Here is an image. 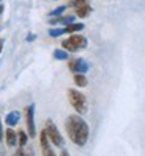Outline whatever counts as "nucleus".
Masks as SVG:
<instances>
[{"label":"nucleus","mask_w":145,"mask_h":156,"mask_svg":"<svg viewBox=\"0 0 145 156\" xmlns=\"http://www.w3.org/2000/svg\"><path fill=\"white\" fill-rule=\"evenodd\" d=\"M83 27L84 25L83 23H75V22H72V23H69L67 27H65V33H69V34H73V33H76V31H80V30H83Z\"/></svg>","instance_id":"f8f14e48"},{"label":"nucleus","mask_w":145,"mask_h":156,"mask_svg":"<svg viewBox=\"0 0 145 156\" xmlns=\"http://www.w3.org/2000/svg\"><path fill=\"white\" fill-rule=\"evenodd\" d=\"M53 56L59 61H64V59H69V51L67 50H61V48H56L53 51Z\"/></svg>","instance_id":"ddd939ff"},{"label":"nucleus","mask_w":145,"mask_h":156,"mask_svg":"<svg viewBox=\"0 0 145 156\" xmlns=\"http://www.w3.org/2000/svg\"><path fill=\"white\" fill-rule=\"evenodd\" d=\"M5 140H6V144L9 147H14L17 144V133H14L11 128H8L5 131Z\"/></svg>","instance_id":"0eeeda50"},{"label":"nucleus","mask_w":145,"mask_h":156,"mask_svg":"<svg viewBox=\"0 0 145 156\" xmlns=\"http://www.w3.org/2000/svg\"><path fill=\"white\" fill-rule=\"evenodd\" d=\"M67 95H69V101L70 105L73 106V109L78 114H84L87 109V103H86V97L76 89H69L67 90Z\"/></svg>","instance_id":"7ed1b4c3"},{"label":"nucleus","mask_w":145,"mask_h":156,"mask_svg":"<svg viewBox=\"0 0 145 156\" xmlns=\"http://www.w3.org/2000/svg\"><path fill=\"white\" fill-rule=\"evenodd\" d=\"M34 37H36L34 34H33V36H28V37H27V41H34Z\"/></svg>","instance_id":"412c9836"},{"label":"nucleus","mask_w":145,"mask_h":156,"mask_svg":"<svg viewBox=\"0 0 145 156\" xmlns=\"http://www.w3.org/2000/svg\"><path fill=\"white\" fill-rule=\"evenodd\" d=\"M69 69L73 73H84L89 69V64L84 59H81V58H75V59L69 61Z\"/></svg>","instance_id":"423d86ee"},{"label":"nucleus","mask_w":145,"mask_h":156,"mask_svg":"<svg viewBox=\"0 0 145 156\" xmlns=\"http://www.w3.org/2000/svg\"><path fill=\"white\" fill-rule=\"evenodd\" d=\"M73 81H75V84H76L78 87L87 86V78H86L84 73H75V75H73Z\"/></svg>","instance_id":"9b49d317"},{"label":"nucleus","mask_w":145,"mask_h":156,"mask_svg":"<svg viewBox=\"0 0 145 156\" xmlns=\"http://www.w3.org/2000/svg\"><path fill=\"white\" fill-rule=\"evenodd\" d=\"M17 140H19V145L20 147H25V145H27V140H28V133L19 131L17 133Z\"/></svg>","instance_id":"4468645a"},{"label":"nucleus","mask_w":145,"mask_h":156,"mask_svg":"<svg viewBox=\"0 0 145 156\" xmlns=\"http://www.w3.org/2000/svg\"><path fill=\"white\" fill-rule=\"evenodd\" d=\"M75 19V16H64V17H55V19H50V23L51 25H56V23H65V25H69L72 23Z\"/></svg>","instance_id":"9d476101"},{"label":"nucleus","mask_w":145,"mask_h":156,"mask_svg":"<svg viewBox=\"0 0 145 156\" xmlns=\"http://www.w3.org/2000/svg\"><path fill=\"white\" fill-rule=\"evenodd\" d=\"M61 45L64 47V50H67V51H70V53H73V51H78V50L87 47V39L83 34H75L73 33V34H70V37L64 39Z\"/></svg>","instance_id":"f03ea898"},{"label":"nucleus","mask_w":145,"mask_h":156,"mask_svg":"<svg viewBox=\"0 0 145 156\" xmlns=\"http://www.w3.org/2000/svg\"><path fill=\"white\" fill-rule=\"evenodd\" d=\"M65 129H67V134L75 145L78 147L86 145L89 139V126L83 120V117H80L78 114L69 115L67 120H65Z\"/></svg>","instance_id":"f257e3e1"},{"label":"nucleus","mask_w":145,"mask_h":156,"mask_svg":"<svg viewBox=\"0 0 145 156\" xmlns=\"http://www.w3.org/2000/svg\"><path fill=\"white\" fill-rule=\"evenodd\" d=\"M2 45H3V41L0 39V51H2Z\"/></svg>","instance_id":"5701e85b"},{"label":"nucleus","mask_w":145,"mask_h":156,"mask_svg":"<svg viewBox=\"0 0 145 156\" xmlns=\"http://www.w3.org/2000/svg\"><path fill=\"white\" fill-rule=\"evenodd\" d=\"M2 137H3V131H2V122H0V140H2Z\"/></svg>","instance_id":"aec40b11"},{"label":"nucleus","mask_w":145,"mask_h":156,"mask_svg":"<svg viewBox=\"0 0 145 156\" xmlns=\"http://www.w3.org/2000/svg\"><path fill=\"white\" fill-rule=\"evenodd\" d=\"M42 153H44V156H56V154H55V151L51 150L50 147H47V148H42Z\"/></svg>","instance_id":"a211bd4d"},{"label":"nucleus","mask_w":145,"mask_h":156,"mask_svg":"<svg viewBox=\"0 0 145 156\" xmlns=\"http://www.w3.org/2000/svg\"><path fill=\"white\" fill-rule=\"evenodd\" d=\"M2 11H3V6H2V5H0V12H2Z\"/></svg>","instance_id":"393cba45"},{"label":"nucleus","mask_w":145,"mask_h":156,"mask_svg":"<svg viewBox=\"0 0 145 156\" xmlns=\"http://www.w3.org/2000/svg\"><path fill=\"white\" fill-rule=\"evenodd\" d=\"M25 156H34V154L33 153H28V154H25Z\"/></svg>","instance_id":"b1692460"},{"label":"nucleus","mask_w":145,"mask_h":156,"mask_svg":"<svg viewBox=\"0 0 145 156\" xmlns=\"http://www.w3.org/2000/svg\"><path fill=\"white\" fill-rule=\"evenodd\" d=\"M19 119H20V114H19V111H11V112L6 115L5 122H6V125H9V126H14V125L19 122Z\"/></svg>","instance_id":"1a4fd4ad"},{"label":"nucleus","mask_w":145,"mask_h":156,"mask_svg":"<svg viewBox=\"0 0 145 156\" xmlns=\"http://www.w3.org/2000/svg\"><path fill=\"white\" fill-rule=\"evenodd\" d=\"M45 133H47V136H48V139L51 140V144H53L55 147H64V139H62V136H61V133H59V129L56 128V125L53 123V120H47L45 122Z\"/></svg>","instance_id":"20e7f679"},{"label":"nucleus","mask_w":145,"mask_h":156,"mask_svg":"<svg viewBox=\"0 0 145 156\" xmlns=\"http://www.w3.org/2000/svg\"><path fill=\"white\" fill-rule=\"evenodd\" d=\"M61 156H69V153L65 151V150H62V151H61Z\"/></svg>","instance_id":"4be33fe9"},{"label":"nucleus","mask_w":145,"mask_h":156,"mask_svg":"<svg viewBox=\"0 0 145 156\" xmlns=\"http://www.w3.org/2000/svg\"><path fill=\"white\" fill-rule=\"evenodd\" d=\"M89 2V0H72V2H70V5L72 6H81V5H84V3H87Z\"/></svg>","instance_id":"f3484780"},{"label":"nucleus","mask_w":145,"mask_h":156,"mask_svg":"<svg viewBox=\"0 0 145 156\" xmlns=\"http://www.w3.org/2000/svg\"><path fill=\"white\" fill-rule=\"evenodd\" d=\"M64 9H65V6H59V8H56L55 11H51L50 12V17H55V16H59V14H62V12H64Z\"/></svg>","instance_id":"dca6fc26"},{"label":"nucleus","mask_w":145,"mask_h":156,"mask_svg":"<svg viewBox=\"0 0 145 156\" xmlns=\"http://www.w3.org/2000/svg\"><path fill=\"white\" fill-rule=\"evenodd\" d=\"M16 156H25V154H23V151H22V147H20L19 150H17V153H16Z\"/></svg>","instance_id":"6ab92c4d"},{"label":"nucleus","mask_w":145,"mask_h":156,"mask_svg":"<svg viewBox=\"0 0 145 156\" xmlns=\"http://www.w3.org/2000/svg\"><path fill=\"white\" fill-rule=\"evenodd\" d=\"M65 33V28H51L50 31H48V34L51 36V37H58V36H61V34H64Z\"/></svg>","instance_id":"2eb2a0df"},{"label":"nucleus","mask_w":145,"mask_h":156,"mask_svg":"<svg viewBox=\"0 0 145 156\" xmlns=\"http://www.w3.org/2000/svg\"><path fill=\"white\" fill-rule=\"evenodd\" d=\"M25 117H27V128H28V136H36V125H34V105H30L25 108Z\"/></svg>","instance_id":"39448f33"},{"label":"nucleus","mask_w":145,"mask_h":156,"mask_svg":"<svg viewBox=\"0 0 145 156\" xmlns=\"http://www.w3.org/2000/svg\"><path fill=\"white\" fill-rule=\"evenodd\" d=\"M90 12H92L90 5H89V3H84V5H81V6H76V12H75V14H76L78 17L84 19V17H87V16L90 14Z\"/></svg>","instance_id":"6e6552de"}]
</instances>
